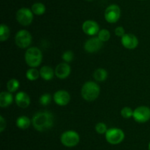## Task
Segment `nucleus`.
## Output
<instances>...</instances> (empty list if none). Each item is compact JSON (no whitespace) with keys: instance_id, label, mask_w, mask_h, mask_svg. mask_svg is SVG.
I'll use <instances>...</instances> for the list:
<instances>
[{"instance_id":"obj_2","label":"nucleus","mask_w":150,"mask_h":150,"mask_svg":"<svg viewBox=\"0 0 150 150\" xmlns=\"http://www.w3.org/2000/svg\"><path fill=\"white\" fill-rule=\"evenodd\" d=\"M100 93V88L99 85L93 81H88L85 82L81 91L82 98L87 101H95L98 98Z\"/></svg>"},{"instance_id":"obj_19","label":"nucleus","mask_w":150,"mask_h":150,"mask_svg":"<svg viewBox=\"0 0 150 150\" xmlns=\"http://www.w3.org/2000/svg\"><path fill=\"white\" fill-rule=\"evenodd\" d=\"M93 77L98 82H104L108 77V72L105 69L99 68L94 71Z\"/></svg>"},{"instance_id":"obj_13","label":"nucleus","mask_w":150,"mask_h":150,"mask_svg":"<svg viewBox=\"0 0 150 150\" xmlns=\"http://www.w3.org/2000/svg\"><path fill=\"white\" fill-rule=\"evenodd\" d=\"M82 29L86 35L89 36H94L97 35L100 30L99 24L93 20L85 21L82 24Z\"/></svg>"},{"instance_id":"obj_21","label":"nucleus","mask_w":150,"mask_h":150,"mask_svg":"<svg viewBox=\"0 0 150 150\" xmlns=\"http://www.w3.org/2000/svg\"><path fill=\"white\" fill-rule=\"evenodd\" d=\"M32 11L37 16H41L45 12V6L42 3L37 2L32 6Z\"/></svg>"},{"instance_id":"obj_27","label":"nucleus","mask_w":150,"mask_h":150,"mask_svg":"<svg viewBox=\"0 0 150 150\" xmlns=\"http://www.w3.org/2000/svg\"><path fill=\"white\" fill-rule=\"evenodd\" d=\"M95 130L98 134H105L107 132L108 129H107V126L105 123L103 122H98L96 125H95Z\"/></svg>"},{"instance_id":"obj_3","label":"nucleus","mask_w":150,"mask_h":150,"mask_svg":"<svg viewBox=\"0 0 150 150\" xmlns=\"http://www.w3.org/2000/svg\"><path fill=\"white\" fill-rule=\"evenodd\" d=\"M25 61L31 68H36L40 65L42 60V54L38 47H29L25 52Z\"/></svg>"},{"instance_id":"obj_32","label":"nucleus","mask_w":150,"mask_h":150,"mask_svg":"<svg viewBox=\"0 0 150 150\" xmlns=\"http://www.w3.org/2000/svg\"><path fill=\"white\" fill-rule=\"evenodd\" d=\"M88 1H92V0H88Z\"/></svg>"},{"instance_id":"obj_11","label":"nucleus","mask_w":150,"mask_h":150,"mask_svg":"<svg viewBox=\"0 0 150 150\" xmlns=\"http://www.w3.org/2000/svg\"><path fill=\"white\" fill-rule=\"evenodd\" d=\"M121 44L127 49H134L139 45V40L137 37L133 34L125 33L121 38Z\"/></svg>"},{"instance_id":"obj_29","label":"nucleus","mask_w":150,"mask_h":150,"mask_svg":"<svg viewBox=\"0 0 150 150\" xmlns=\"http://www.w3.org/2000/svg\"><path fill=\"white\" fill-rule=\"evenodd\" d=\"M114 32H115V35H117V36L121 37V38L125 35V29L121 26H117V27L115 29V30H114Z\"/></svg>"},{"instance_id":"obj_23","label":"nucleus","mask_w":150,"mask_h":150,"mask_svg":"<svg viewBox=\"0 0 150 150\" xmlns=\"http://www.w3.org/2000/svg\"><path fill=\"white\" fill-rule=\"evenodd\" d=\"M26 76L30 81L36 80L39 78V76H40V71H38L35 68H30L26 71Z\"/></svg>"},{"instance_id":"obj_28","label":"nucleus","mask_w":150,"mask_h":150,"mask_svg":"<svg viewBox=\"0 0 150 150\" xmlns=\"http://www.w3.org/2000/svg\"><path fill=\"white\" fill-rule=\"evenodd\" d=\"M62 58L65 63H70V62L73 61V58H74V54L70 50H67V51H65L63 53Z\"/></svg>"},{"instance_id":"obj_16","label":"nucleus","mask_w":150,"mask_h":150,"mask_svg":"<svg viewBox=\"0 0 150 150\" xmlns=\"http://www.w3.org/2000/svg\"><path fill=\"white\" fill-rule=\"evenodd\" d=\"M13 101V96L9 91H2L0 94V107H7Z\"/></svg>"},{"instance_id":"obj_6","label":"nucleus","mask_w":150,"mask_h":150,"mask_svg":"<svg viewBox=\"0 0 150 150\" xmlns=\"http://www.w3.org/2000/svg\"><path fill=\"white\" fill-rule=\"evenodd\" d=\"M32 41V37L30 32L26 29L19 30L15 37V42L16 46L21 49L28 48L31 45Z\"/></svg>"},{"instance_id":"obj_20","label":"nucleus","mask_w":150,"mask_h":150,"mask_svg":"<svg viewBox=\"0 0 150 150\" xmlns=\"http://www.w3.org/2000/svg\"><path fill=\"white\" fill-rule=\"evenodd\" d=\"M10 28L6 24H1V26H0V41L1 42L7 41L9 37H10Z\"/></svg>"},{"instance_id":"obj_12","label":"nucleus","mask_w":150,"mask_h":150,"mask_svg":"<svg viewBox=\"0 0 150 150\" xmlns=\"http://www.w3.org/2000/svg\"><path fill=\"white\" fill-rule=\"evenodd\" d=\"M54 102L59 106H66L70 101V95L67 91L59 90L53 96Z\"/></svg>"},{"instance_id":"obj_24","label":"nucleus","mask_w":150,"mask_h":150,"mask_svg":"<svg viewBox=\"0 0 150 150\" xmlns=\"http://www.w3.org/2000/svg\"><path fill=\"white\" fill-rule=\"evenodd\" d=\"M98 37L102 42H106L111 38V33L108 29H102L98 32Z\"/></svg>"},{"instance_id":"obj_9","label":"nucleus","mask_w":150,"mask_h":150,"mask_svg":"<svg viewBox=\"0 0 150 150\" xmlns=\"http://www.w3.org/2000/svg\"><path fill=\"white\" fill-rule=\"evenodd\" d=\"M133 119L138 123H146L150 119V108L146 106H140L133 110Z\"/></svg>"},{"instance_id":"obj_18","label":"nucleus","mask_w":150,"mask_h":150,"mask_svg":"<svg viewBox=\"0 0 150 150\" xmlns=\"http://www.w3.org/2000/svg\"><path fill=\"white\" fill-rule=\"evenodd\" d=\"M31 121L30 119L26 116H21L16 119V126L21 129H26L30 126Z\"/></svg>"},{"instance_id":"obj_22","label":"nucleus","mask_w":150,"mask_h":150,"mask_svg":"<svg viewBox=\"0 0 150 150\" xmlns=\"http://www.w3.org/2000/svg\"><path fill=\"white\" fill-rule=\"evenodd\" d=\"M20 87V82L16 79H10L7 82V91L10 93H14L18 91Z\"/></svg>"},{"instance_id":"obj_8","label":"nucleus","mask_w":150,"mask_h":150,"mask_svg":"<svg viewBox=\"0 0 150 150\" xmlns=\"http://www.w3.org/2000/svg\"><path fill=\"white\" fill-rule=\"evenodd\" d=\"M121 16V10L117 4L109 5L105 10L104 17L105 21L110 24H114L119 21Z\"/></svg>"},{"instance_id":"obj_5","label":"nucleus","mask_w":150,"mask_h":150,"mask_svg":"<svg viewBox=\"0 0 150 150\" xmlns=\"http://www.w3.org/2000/svg\"><path fill=\"white\" fill-rule=\"evenodd\" d=\"M61 143L66 147H74L79 144L80 136L74 130H67L63 132L60 137Z\"/></svg>"},{"instance_id":"obj_17","label":"nucleus","mask_w":150,"mask_h":150,"mask_svg":"<svg viewBox=\"0 0 150 150\" xmlns=\"http://www.w3.org/2000/svg\"><path fill=\"white\" fill-rule=\"evenodd\" d=\"M55 75V71L53 70L51 66H43L40 70V76L45 81H50Z\"/></svg>"},{"instance_id":"obj_7","label":"nucleus","mask_w":150,"mask_h":150,"mask_svg":"<svg viewBox=\"0 0 150 150\" xmlns=\"http://www.w3.org/2000/svg\"><path fill=\"white\" fill-rule=\"evenodd\" d=\"M33 14L32 10L26 7H22L16 13V20L22 26H29L33 21Z\"/></svg>"},{"instance_id":"obj_31","label":"nucleus","mask_w":150,"mask_h":150,"mask_svg":"<svg viewBox=\"0 0 150 150\" xmlns=\"http://www.w3.org/2000/svg\"><path fill=\"white\" fill-rule=\"evenodd\" d=\"M148 148H149V150H150V142H149V146H148Z\"/></svg>"},{"instance_id":"obj_10","label":"nucleus","mask_w":150,"mask_h":150,"mask_svg":"<svg viewBox=\"0 0 150 150\" xmlns=\"http://www.w3.org/2000/svg\"><path fill=\"white\" fill-rule=\"evenodd\" d=\"M103 42L98 38V37H93L87 40L84 44V49L88 53H95L99 51L103 46Z\"/></svg>"},{"instance_id":"obj_1","label":"nucleus","mask_w":150,"mask_h":150,"mask_svg":"<svg viewBox=\"0 0 150 150\" xmlns=\"http://www.w3.org/2000/svg\"><path fill=\"white\" fill-rule=\"evenodd\" d=\"M33 127L39 132L50 129L54 124V116L49 111H39L34 114L32 119Z\"/></svg>"},{"instance_id":"obj_25","label":"nucleus","mask_w":150,"mask_h":150,"mask_svg":"<svg viewBox=\"0 0 150 150\" xmlns=\"http://www.w3.org/2000/svg\"><path fill=\"white\" fill-rule=\"evenodd\" d=\"M52 100V96L50 94H43L40 96L39 99L40 104H42V106H47L51 102Z\"/></svg>"},{"instance_id":"obj_30","label":"nucleus","mask_w":150,"mask_h":150,"mask_svg":"<svg viewBox=\"0 0 150 150\" xmlns=\"http://www.w3.org/2000/svg\"><path fill=\"white\" fill-rule=\"evenodd\" d=\"M6 128V121L2 116H0V132H2Z\"/></svg>"},{"instance_id":"obj_4","label":"nucleus","mask_w":150,"mask_h":150,"mask_svg":"<svg viewBox=\"0 0 150 150\" xmlns=\"http://www.w3.org/2000/svg\"><path fill=\"white\" fill-rule=\"evenodd\" d=\"M105 140L112 145H117L122 142L125 139V132L120 128L113 127L108 129L105 132Z\"/></svg>"},{"instance_id":"obj_26","label":"nucleus","mask_w":150,"mask_h":150,"mask_svg":"<svg viewBox=\"0 0 150 150\" xmlns=\"http://www.w3.org/2000/svg\"><path fill=\"white\" fill-rule=\"evenodd\" d=\"M121 116L125 119H130L133 116V110L129 107H125L121 110Z\"/></svg>"},{"instance_id":"obj_14","label":"nucleus","mask_w":150,"mask_h":150,"mask_svg":"<svg viewBox=\"0 0 150 150\" xmlns=\"http://www.w3.org/2000/svg\"><path fill=\"white\" fill-rule=\"evenodd\" d=\"M55 75L59 79H66L71 73V67L67 63H61L55 69Z\"/></svg>"},{"instance_id":"obj_15","label":"nucleus","mask_w":150,"mask_h":150,"mask_svg":"<svg viewBox=\"0 0 150 150\" xmlns=\"http://www.w3.org/2000/svg\"><path fill=\"white\" fill-rule=\"evenodd\" d=\"M15 101L16 104L21 108H26L30 104L31 99L29 96L23 91H20L16 94L15 96Z\"/></svg>"}]
</instances>
